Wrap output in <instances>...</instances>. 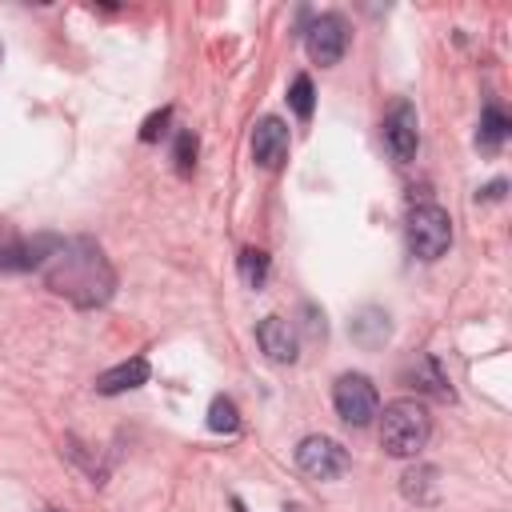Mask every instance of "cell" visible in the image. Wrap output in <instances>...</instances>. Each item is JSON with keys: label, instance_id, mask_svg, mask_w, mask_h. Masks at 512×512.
<instances>
[{"label": "cell", "instance_id": "17", "mask_svg": "<svg viewBox=\"0 0 512 512\" xmlns=\"http://www.w3.org/2000/svg\"><path fill=\"white\" fill-rule=\"evenodd\" d=\"M240 280H244L248 288H260V284L268 280V252L244 248V252H240Z\"/></svg>", "mask_w": 512, "mask_h": 512}, {"label": "cell", "instance_id": "3", "mask_svg": "<svg viewBox=\"0 0 512 512\" xmlns=\"http://www.w3.org/2000/svg\"><path fill=\"white\" fill-rule=\"evenodd\" d=\"M404 236H408V252L416 260H440L452 244V216L440 204H416L408 212Z\"/></svg>", "mask_w": 512, "mask_h": 512}, {"label": "cell", "instance_id": "5", "mask_svg": "<svg viewBox=\"0 0 512 512\" xmlns=\"http://www.w3.org/2000/svg\"><path fill=\"white\" fill-rule=\"evenodd\" d=\"M348 464H352L348 448L332 436H304L296 444V468L308 480H336V476L348 472Z\"/></svg>", "mask_w": 512, "mask_h": 512}, {"label": "cell", "instance_id": "13", "mask_svg": "<svg viewBox=\"0 0 512 512\" xmlns=\"http://www.w3.org/2000/svg\"><path fill=\"white\" fill-rule=\"evenodd\" d=\"M348 332H352V340H356L360 348H380V344L392 336V324H388V312H384V308L368 304V308H360V312L352 316Z\"/></svg>", "mask_w": 512, "mask_h": 512}, {"label": "cell", "instance_id": "12", "mask_svg": "<svg viewBox=\"0 0 512 512\" xmlns=\"http://www.w3.org/2000/svg\"><path fill=\"white\" fill-rule=\"evenodd\" d=\"M404 380H408L416 392H428V396H436V400H452V380H448V372L440 368L436 356H420V360L404 372Z\"/></svg>", "mask_w": 512, "mask_h": 512}, {"label": "cell", "instance_id": "8", "mask_svg": "<svg viewBox=\"0 0 512 512\" xmlns=\"http://www.w3.org/2000/svg\"><path fill=\"white\" fill-rule=\"evenodd\" d=\"M288 148H292V136H288V124L280 116H260L256 128H252V160L268 172H276L284 160H288Z\"/></svg>", "mask_w": 512, "mask_h": 512}, {"label": "cell", "instance_id": "19", "mask_svg": "<svg viewBox=\"0 0 512 512\" xmlns=\"http://www.w3.org/2000/svg\"><path fill=\"white\" fill-rule=\"evenodd\" d=\"M172 160H176V172H180V176H188V172L196 168V136H192L188 128H184V132H176Z\"/></svg>", "mask_w": 512, "mask_h": 512}, {"label": "cell", "instance_id": "21", "mask_svg": "<svg viewBox=\"0 0 512 512\" xmlns=\"http://www.w3.org/2000/svg\"><path fill=\"white\" fill-rule=\"evenodd\" d=\"M168 116H172V108H160L156 116H148V120H144V128H140V140H156V136L164 132V124H168Z\"/></svg>", "mask_w": 512, "mask_h": 512}, {"label": "cell", "instance_id": "20", "mask_svg": "<svg viewBox=\"0 0 512 512\" xmlns=\"http://www.w3.org/2000/svg\"><path fill=\"white\" fill-rule=\"evenodd\" d=\"M300 316H304V320H300V324H304V332H308L312 340H324V332H328L324 312H320L316 304H304V308H300Z\"/></svg>", "mask_w": 512, "mask_h": 512}, {"label": "cell", "instance_id": "11", "mask_svg": "<svg viewBox=\"0 0 512 512\" xmlns=\"http://www.w3.org/2000/svg\"><path fill=\"white\" fill-rule=\"evenodd\" d=\"M140 384H148V360L144 356H132V360H124V364H116V368L96 376V392L100 396H120V392H132Z\"/></svg>", "mask_w": 512, "mask_h": 512}, {"label": "cell", "instance_id": "10", "mask_svg": "<svg viewBox=\"0 0 512 512\" xmlns=\"http://www.w3.org/2000/svg\"><path fill=\"white\" fill-rule=\"evenodd\" d=\"M256 344L272 364H292L296 360V328L284 316H264L256 324Z\"/></svg>", "mask_w": 512, "mask_h": 512}, {"label": "cell", "instance_id": "1", "mask_svg": "<svg viewBox=\"0 0 512 512\" xmlns=\"http://www.w3.org/2000/svg\"><path fill=\"white\" fill-rule=\"evenodd\" d=\"M36 272L56 296L72 300L76 308H100L116 292V272L92 236H52V248Z\"/></svg>", "mask_w": 512, "mask_h": 512}, {"label": "cell", "instance_id": "18", "mask_svg": "<svg viewBox=\"0 0 512 512\" xmlns=\"http://www.w3.org/2000/svg\"><path fill=\"white\" fill-rule=\"evenodd\" d=\"M312 96H316V92H312V80L300 72V76L292 80V88H288V104H292V112H296L300 120L312 116Z\"/></svg>", "mask_w": 512, "mask_h": 512}, {"label": "cell", "instance_id": "16", "mask_svg": "<svg viewBox=\"0 0 512 512\" xmlns=\"http://www.w3.org/2000/svg\"><path fill=\"white\" fill-rule=\"evenodd\" d=\"M208 428H212V432H224V436H232V432L240 428V412H236V404H232L228 396H216V400L208 404Z\"/></svg>", "mask_w": 512, "mask_h": 512}, {"label": "cell", "instance_id": "4", "mask_svg": "<svg viewBox=\"0 0 512 512\" xmlns=\"http://www.w3.org/2000/svg\"><path fill=\"white\" fill-rule=\"evenodd\" d=\"M332 404H336V416L352 428H364L376 420L380 412V392L376 384L364 376V372H344L336 384H332Z\"/></svg>", "mask_w": 512, "mask_h": 512}, {"label": "cell", "instance_id": "7", "mask_svg": "<svg viewBox=\"0 0 512 512\" xmlns=\"http://www.w3.org/2000/svg\"><path fill=\"white\" fill-rule=\"evenodd\" d=\"M384 148L392 152L396 164L416 160V148H420V124H416V108H412L408 100H396L392 112L384 116Z\"/></svg>", "mask_w": 512, "mask_h": 512}, {"label": "cell", "instance_id": "24", "mask_svg": "<svg viewBox=\"0 0 512 512\" xmlns=\"http://www.w3.org/2000/svg\"><path fill=\"white\" fill-rule=\"evenodd\" d=\"M48 512H56V508H48Z\"/></svg>", "mask_w": 512, "mask_h": 512}, {"label": "cell", "instance_id": "22", "mask_svg": "<svg viewBox=\"0 0 512 512\" xmlns=\"http://www.w3.org/2000/svg\"><path fill=\"white\" fill-rule=\"evenodd\" d=\"M504 188H508L504 180H492V184L484 188V200H500V196H504Z\"/></svg>", "mask_w": 512, "mask_h": 512}, {"label": "cell", "instance_id": "2", "mask_svg": "<svg viewBox=\"0 0 512 512\" xmlns=\"http://www.w3.org/2000/svg\"><path fill=\"white\" fill-rule=\"evenodd\" d=\"M376 416H380V448L388 456H400V460L420 456V448L432 436V416H428V408L420 400H408V396L392 400Z\"/></svg>", "mask_w": 512, "mask_h": 512}, {"label": "cell", "instance_id": "23", "mask_svg": "<svg viewBox=\"0 0 512 512\" xmlns=\"http://www.w3.org/2000/svg\"><path fill=\"white\" fill-rule=\"evenodd\" d=\"M0 60H4V48H0Z\"/></svg>", "mask_w": 512, "mask_h": 512}, {"label": "cell", "instance_id": "14", "mask_svg": "<svg viewBox=\"0 0 512 512\" xmlns=\"http://www.w3.org/2000/svg\"><path fill=\"white\" fill-rule=\"evenodd\" d=\"M508 128H512V120L504 116V108H500V104H484V112H480V132H476V144H480L484 152H496V148L508 140Z\"/></svg>", "mask_w": 512, "mask_h": 512}, {"label": "cell", "instance_id": "15", "mask_svg": "<svg viewBox=\"0 0 512 512\" xmlns=\"http://www.w3.org/2000/svg\"><path fill=\"white\" fill-rule=\"evenodd\" d=\"M440 472L432 468V464H416V468H408L404 476H400V488H404V496L408 500H416V504H432L436 500V480Z\"/></svg>", "mask_w": 512, "mask_h": 512}, {"label": "cell", "instance_id": "9", "mask_svg": "<svg viewBox=\"0 0 512 512\" xmlns=\"http://www.w3.org/2000/svg\"><path fill=\"white\" fill-rule=\"evenodd\" d=\"M52 248V236H16L0 224V268H40Z\"/></svg>", "mask_w": 512, "mask_h": 512}, {"label": "cell", "instance_id": "6", "mask_svg": "<svg viewBox=\"0 0 512 512\" xmlns=\"http://www.w3.org/2000/svg\"><path fill=\"white\" fill-rule=\"evenodd\" d=\"M304 48H308V56H312L320 68L340 64V56H344V48H348V20H344L340 12H320V16L308 24V32H304Z\"/></svg>", "mask_w": 512, "mask_h": 512}]
</instances>
